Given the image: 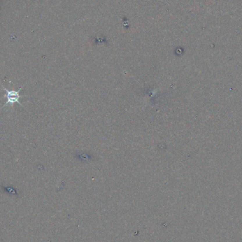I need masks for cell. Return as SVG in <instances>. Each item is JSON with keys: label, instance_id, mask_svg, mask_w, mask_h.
I'll return each mask as SVG.
<instances>
[{"label": "cell", "instance_id": "obj_1", "mask_svg": "<svg viewBox=\"0 0 242 242\" xmlns=\"http://www.w3.org/2000/svg\"><path fill=\"white\" fill-rule=\"evenodd\" d=\"M22 88L23 87H20L18 91H14V90L9 91V90L5 89V87L2 86V89H4V91L6 92L5 96L6 98V102L5 103V104L3 106V107L1 108V109L4 108V107H6V106H7L9 105H11L13 107V106H14V104H15V103L19 104V105H20L21 106H22V107L24 106L22 104H21L20 101H19V99H20V97H21L20 94H19V91L22 89Z\"/></svg>", "mask_w": 242, "mask_h": 242}]
</instances>
